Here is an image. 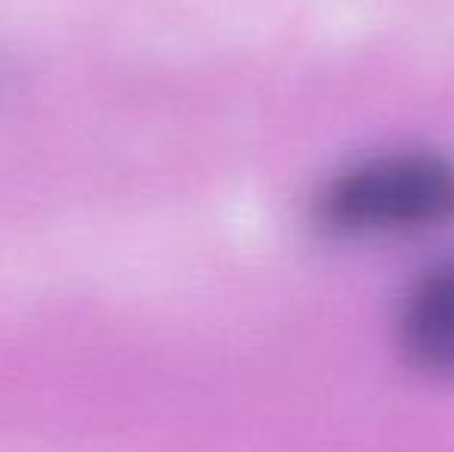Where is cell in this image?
<instances>
[{
  "label": "cell",
  "instance_id": "cell-1",
  "mask_svg": "<svg viewBox=\"0 0 454 452\" xmlns=\"http://www.w3.org/2000/svg\"><path fill=\"white\" fill-rule=\"evenodd\" d=\"M316 220L340 239H393L454 224V158L430 149L359 158L322 186Z\"/></svg>",
  "mask_w": 454,
  "mask_h": 452
},
{
  "label": "cell",
  "instance_id": "cell-2",
  "mask_svg": "<svg viewBox=\"0 0 454 452\" xmlns=\"http://www.w3.org/2000/svg\"><path fill=\"white\" fill-rule=\"evenodd\" d=\"M399 344L420 372L454 378V260L433 266L408 289Z\"/></svg>",
  "mask_w": 454,
  "mask_h": 452
}]
</instances>
